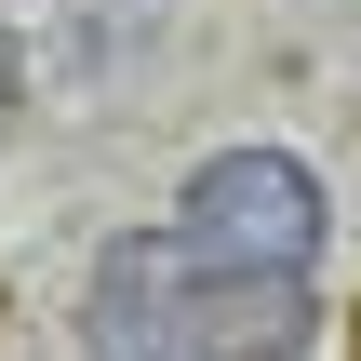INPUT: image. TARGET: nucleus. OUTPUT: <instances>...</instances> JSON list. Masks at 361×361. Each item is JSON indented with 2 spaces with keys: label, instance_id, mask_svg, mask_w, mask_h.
<instances>
[{
  "label": "nucleus",
  "instance_id": "1",
  "mask_svg": "<svg viewBox=\"0 0 361 361\" xmlns=\"http://www.w3.org/2000/svg\"><path fill=\"white\" fill-rule=\"evenodd\" d=\"M94 361H308V268H214L174 228H121L80 281Z\"/></svg>",
  "mask_w": 361,
  "mask_h": 361
},
{
  "label": "nucleus",
  "instance_id": "3",
  "mask_svg": "<svg viewBox=\"0 0 361 361\" xmlns=\"http://www.w3.org/2000/svg\"><path fill=\"white\" fill-rule=\"evenodd\" d=\"M348 361H361V308H348Z\"/></svg>",
  "mask_w": 361,
  "mask_h": 361
},
{
  "label": "nucleus",
  "instance_id": "2",
  "mask_svg": "<svg viewBox=\"0 0 361 361\" xmlns=\"http://www.w3.org/2000/svg\"><path fill=\"white\" fill-rule=\"evenodd\" d=\"M174 241L214 268H308L322 255V174L295 147H214L174 201Z\"/></svg>",
  "mask_w": 361,
  "mask_h": 361
}]
</instances>
